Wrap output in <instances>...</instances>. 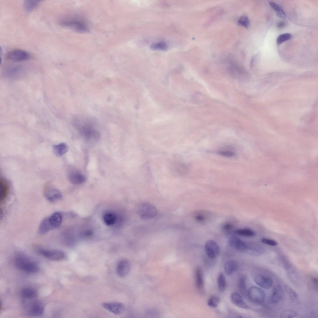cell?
Returning <instances> with one entry per match:
<instances>
[{"label": "cell", "mask_w": 318, "mask_h": 318, "mask_svg": "<svg viewBox=\"0 0 318 318\" xmlns=\"http://www.w3.org/2000/svg\"><path fill=\"white\" fill-rule=\"evenodd\" d=\"M151 48L154 50L164 51L167 49L168 46L166 42H160L153 43L152 45Z\"/></svg>", "instance_id": "cell-33"}, {"label": "cell", "mask_w": 318, "mask_h": 318, "mask_svg": "<svg viewBox=\"0 0 318 318\" xmlns=\"http://www.w3.org/2000/svg\"><path fill=\"white\" fill-rule=\"evenodd\" d=\"M37 250L38 252L41 255L51 260L61 261L64 259L65 257L64 252L59 250L39 248Z\"/></svg>", "instance_id": "cell-3"}, {"label": "cell", "mask_w": 318, "mask_h": 318, "mask_svg": "<svg viewBox=\"0 0 318 318\" xmlns=\"http://www.w3.org/2000/svg\"><path fill=\"white\" fill-rule=\"evenodd\" d=\"M195 284L198 290L202 289L204 287V282L202 270L199 268L197 269L195 272Z\"/></svg>", "instance_id": "cell-25"}, {"label": "cell", "mask_w": 318, "mask_h": 318, "mask_svg": "<svg viewBox=\"0 0 318 318\" xmlns=\"http://www.w3.org/2000/svg\"><path fill=\"white\" fill-rule=\"evenodd\" d=\"M247 294L249 298L254 302L261 303L265 300V294L264 292L257 287H251L248 290Z\"/></svg>", "instance_id": "cell-5"}, {"label": "cell", "mask_w": 318, "mask_h": 318, "mask_svg": "<svg viewBox=\"0 0 318 318\" xmlns=\"http://www.w3.org/2000/svg\"><path fill=\"white\" fill-rule=\"evenodd\" d=\"M9 191V185L5 179H0V202H3L7 197Z\"/></svg>", "instance_id": "cell-15"}, {"label": "cell", "mask_w": 318, "mask_h": 318, "mask_svg": "<svg viewBox=\"0 0 318 318\" xmlns=\"http://www.w3.org/2000/svg\"><path fill=\"white\" fill-rule=\"evenodd\" d=\"M52 229H53L50 223L48 218L47 217L43 219L40 223L38 229V233L39 234L43 235Z\"/></svg>", "instance_id": "cell-21"}, {"label": "cell", "mask_w": 318, "mask_h": 318, "mask_svg": "<svg viewBox=\"0 0 318 318\" xmlns=\"http://www.w3.org/2000/svg\"><path fill=\"white\" fill-rule=\"evenodd\" d=\"M44 194L46 199L49 201L53 202L58 201L62 198L61 192L57 189L48 184L44 189Z\"/></svg>", "instance_id": "cell-4"}, {"label": "cell", "mask_w": 318, "mask_h": 318, "mask_svg": "<svg viewBox=\"0 0 318 318\" xmlns=\"http://www.w3.org/2000/svg\"><path fill=\"white\" fill-rule=\"evenodd\" d=\"M297 315V314L295 311L290 310H287L281 312L280 316L281 318H291L295 317Z\"/></svg>", "instance_id": "cell-35"}, {"label": "cell", "mask_w": 318, "mask_h": 318, "mask_svg": "<svg viewBox=\"0 0 318 318\" xmlns=\"http://www.w3.org/2000/svg\"><path fill=\"white\" fill-rule=\"evenodd\" d=\"M103 220L106 225L110 226L115 223L116 217L115 215L113 213L107 212L104 214L103 216Z\"/></svg>", "instance_id": "cell-28"}, {"label": "cell", "mask_w": 318, "mask_h": 318, "mask_svg": "<svg viewBox=\"0 0 318 318\" xmlns=\"http://www.w3.org/2000/svg\"><path fill=\"white\" fill-rule=\"evenodd\" d=\"M218 153L222 156L230 157L234 156V153L233 151L227 150H220L218 152Z\"/></svg>", "instance_id": "cell-39"}, {"label": "cell", "mask_w": 318, "mask_h": 318, "mask_svg": "<svg viewBox=\"0 0 318 318\" xmlns=\"http://www.w3.org/2000/svg\"><path fill=\"white\" fill-rule=\"evenodd\" d=\"M285 24L284 21H280L278 23L277 25L278 28H280L284 27L285 25Z\"/></svg>", "instance_id": "cell-42"}, {"label": "cell", "mask_w": 318, "mask_h": 318, "mask_svg": "<svg viewBox=\"0 0 318 318\" xmlns=\"http://www.w3.org/2000/svg\"><path fill=\"white\" fill-rule=\"evenodd\" d=\"M261 241L262 243L265 244L272 246H275L278 244V243L276 241L272 239L265 238H262L261 240Z\"/></svg>", "instance_id": "cell-40"}, {"label": "cell", "mask_w": 318, "mask_h": 318, "mask_svg": "<svg viewBox=\"0 0 318 318\" xmlns=\"http://www.w3.org/2000/svg\"><path fill=\"white\" fill-rule=\"evenodd\" d=\"M38 292L35 289L30 287L22 288L20 292L21 296L25 299L32 300L37 298Z\"/></svg>", "instance_id": "cell-18"}, {"label": "cell", "mask_w": 318, "mask_h": 318, "mask_svg": "<svg viewBox=\"0 0 318 318\" xmlns=\"http://www.w3.org/2000/svg\"><path fill=\"white\" fill-rule=\"evenodd\" d=\"M229 245L239 251H246L248 244L237 237L233 236L230 237L229 240Z\"/></svg>", "instance_id": "cell-13"}, {"label": "cell", "mask_w": 318, "mask_h": 318, "mask_svg": "<svg viewBox=\"0 0 318 318\" xmlns=\"http://www.w3.org/2000/svg\"><path fill=\"white\" fill-rule=\"evenodd\" d=\"M237 262L234 260L227 261L224 265V270L226 274L230 275L236 270L238 267Z\"/></svg>", "instance_id": "cell-24"}, {"label": "cell", "mask_w": 318, "mask_h": 318, "mask_svg": "<svg viewBox=\"0 0 318 318\" xmlns=\"http://www.w3.org/2000/svg\"><path fill=\"white\" fill-rule=\"evenodd\" d=\"M204 249L207 256L211 259L215 258L219 252V248L214 240H209L205 243Z\"/></svg>", "instance_id": "cell-8"}, {"label": "cell", "mask_w": 318, "mask_h": 318, "mask_svg": "<svg viewBox=\"0 0 318 318\" xmlns=\"http://www.w3.org/2000/svg\"><path fill=\"white\" fill-rule=\"evenodd\" d=\"M68 150V146L65 143H61L58 144L54 145L52 147L53 152L56 155L59 157L64 155L66 153Z\"/></svg>", "instance_id": "cell-22"}, {"label": "cell", "mask_w": 318, "mask_h": 318, "mask_svg": "<svg viewBox=\"0 0 318 318\" xmlns=\"http://www.w3.org/2000/svg\"><path fill=\"white\" fill-rule=\"evenodd\" d=\"M15 264L18 269L27 273L34 274L39 270L36 263L22 254H18L16 257Z\"/></svg>", "instance_id": "cell-1"}, {"label": "cell", "mask_w": 318, "mask_h": 318, "mask_svg": "<svg viewBox=\"0 0 318 318\" xmlns=\"http://www.w3.org/2000/svg\"><path fill=\"white\" fill-rule=\"evenodd\" d=\"M7 58L15 61H20L29 60L31 58L30 54L28 52L20 49H15L9 52L7 55Z\"/></svg>", "instance_id": "cell-6"}, {"label": "cell", "mask_w": 318, "mask_h": 318, "mask_svg": "<svg viewBox=\"0 0 318 318\" xmlns=\"http://www.w3.org/2000/svg\"><path fill=\"white\" fill-rule=\"evenodd\" d=\"M238 287L240 293L243 295L247 293V289L245 279L244 277L242 276L239 278L238 282Z\"/></svg>", "instance_id": "cell-30"}, {"label": "cell", "mask_w": 318, "mask_h": 318, "mask_svg": "<svg viewBox=\"0 0 318 318\" xmlns=\"http://www.w3.org/2000/svg\"><path fill=\"white\" fill-rule=\"evenodd\" d=\"M238 23L241 25L247 28L249 24V20L248 17L246 16L241 17L239 20Z\"/></svg>", "instance_id": "cell-38"}, {"label": "cell", "mask_w": 318, "mask_h": 318, "mask_svg": "<svg viewBox=\"0 0 318 318\" xmlns=\"http://www.w3.org/2000/svg\"><path fill=\"white\" fill-rule=\"evenodd\" d=\"M195 218L198 222H203L205 221L206 217L201 212H199L195 215Z\"/></svg>", "instance_id": "cell-41"}, {"label": "cell", "mask_w": 318, "mask_h": 318, "mask_svg": "<svg viewBox=\"0 0 318 318\" xmlns=\"http://www.w3.org/2000/svg\"><path fill=\"white\" fill-rule=\"evenodd\" d=\"M234 233L239 235L248 237H253L255 235L254 232L248 228L238 229L234 230Z\"/></svg>", "instance_id": "cell-27"}, {"label": "cell", "mask_w": 318, "mask_h": 318, "mask_svg": "<svg viewBox=\"0 0 318 318\" xmlns=\"http://www.w3.org/2000/svg\"><path fill=\"white\" fill-rule=\"evenodd\" d=\"M49 221L53 229L58 228L61 225L63 219L62 214L58 212L53 213L48 217Z\"/></svg>", "instance_id": "cell-20"}, {"label": "cell", "mask_w": 318, "mask_h": 318, "mask_svg": "<svg viewBox=\"0 0 318 318\" xmlns=\"http://www.w3.org/2000/svg\"><path fill=\"white\" fill-rule=\"evenodd\" d=\"M230 299L235 305L245 309L249 308V306L244 301L242 296L237 292H234L231 295Z\"/></svg>", "instance_id": "cell-16"}, {"label": "cell", "mask_w": 318, "mask_h": 318, "mask_svg": "<svg viewBox=\"0 0 318 318\" xmlns=\"http://www.w3.org/2000/svg\"><path fill=\"white\" fill-rule=\"evenodd\" d=\"M44 311L43 306L40 302L35 301L29 305L27 313L31 316H39L43 315Z\"/></svg>", "instance_id": "cell-10"}, {"label": "cell", "mask_w": 318, "mask_h": 318, "mask_svg": "<svg viewBox=\"0 0 318 318\" xmlns=\"http://www.w3.org/2000/svg\"><path fill=\"white\" fill-rule=\"evenodd\" d=\"M69 181L73 184H80L84 183L86 180L85 176L77 171H72L68 175Z\"/></svg>", "instance_id": "cell-17"}, {"label": "cell", "mask_w": 318, "mask_h": 318, "mask_svg": "<svg viewBox=\"0 0 318 318\" xmlns=\"http://www.w3.org/2000/svg\"><path fill=\"white\" fill-rule=\"evenodd\" d=\"M292 37L291 34L289 33H286L280 35L277 39V43L279 44L283 42L288 40Z\"/></svg>", "instance_id": "cell-36"}, {"label": "cell", "mask_w": 318, "mask_h": 318, "mask_svg": "<svg viewBox=\"0 0 318 318\" xmlns=\"http://www.w3.org/2000/svg\"><path fill=\"white\" fill-rule=\"evenodd\" d=\"M60 24L64 26L68 27L78 31H86L88 29L84 24L74 20H66L62 21Z\"/></svg>", "instance_id": "cell-12"}, {"label": "cell", "mask_w": 318, "mask_h": 318, "mask_svg": "<svg viewBox=\"0 0 318 318\" xmlns=\"http://www.w3.org/2000/svg\"><path fill=\"white\" fill-rule=\"evenodd\" d=\"M102 305L104 308L116 315L122 314L125 310V306L120 302H104L102 303Z\"/></svg>", "instance_id": "cell-7"}, {"label": "cell", "mask_w": 318, "mask_h": 318, "mask_svg": "<svg viewBox=\"0 0 318 318\" xmlns=\"http://www.w3.org/2000/svg\"><path fill=\"white\" fill-rule=\"evenodd\" d=\"M217 283L219 290L224 291L226 287V281L225 276L222 273H220L218 275Z\"/></svg>", "instance_id": "cell-31"}, {"label": "cell", "mask_w": 318, "mask_h": 318, "mask_svg": "<svg viewBox=\"0 0 318 318\" xmlns=\"http://www.w3.org/2000/svg\"><path fill=\"white\" fill-rule=\"evenodd\" d=\"M253 279L256 284L265 289H269L273 285V281L270 277L262 274H255Z\"/></svg>", "instance_id": "cell-9"}, {"label": "cell", "mask_w": 318, "mask_h": 318, "mask_svg": "<svg viewBox=\"0 0 318 318\" xmlns=\"http://www.w3.org/2000/svg\"><path fill=\"white\" fill-rule=\"evenodd\" d=\"M312 281L313 283L316 285H317L318 284V279L316 277L313 278L312 279Z\"/></svg>", "instance_id": "cell-43"}, {"label": "cell", "mask_w": 318, "mask_h": 318, "mask_svg": "<svg viewBox=\"0 0 318 318\" xmlns=\"http://www.w3.org/2000/svg\"><path fill=\"white\" fill-rule=\"evenodd\" d=\"M40 2L37 0L24 1L23 6L25 10L27 12H31L38 7Z\"/></svg>", "instance_id": "cell-26"}, {"label": "cell", "mask_w": 318, "mask_h": 318, "mask_svg": "<svg viewBox=\"0 0 318 318\" xmlns=\"http://www.w3.org/2000/svg\"><path fill=\"white\" fill-rule=\"evenodd\" d=\"M130 261L126 259L120 260L117 263L116 268V272L117 275L121 277L126 276L129 272L131 269Z\"/></svg>", "instance_id": "cell-11"}, {"label": "cell", "mask_w": 318, "mask_h": 318, "mask_svg": "<svg viewBox=\"0 0 318 318\" xmlns=\"http://www.w3.org/2000/svg\"><path fill=\"white\" fill-rule=\"evenodd\" d=\"M283 292L282 288L279 285L275 286L270 296L268 302L270 304H275L279 302L282 298Z\"/></svg>", "instance_id": "cell-14"}, {"label": "cell", "mask_w": 318, "mask_h": 318, "mask_svg": "<svg viewBox=\"0 0 318 318\" xmlns=\"http://www.w3.org/2000/svg\"><path fill=\"white\" fill-rule=\"evenodd\" d=\"M140 216L143 220H148L154 217L157 213L156 208L153 205L148 202L141 203L138 209Z\"/></svg>", "instance_id": "cell-2"}, {"label": "cell", "mask_w": 318, "mask_h": 318, "mask_svg": "<svg viewBox=\"0 0 318 318\" xmlns=\"http://www.w3.org/2000/svg\"><path fill=\"white\" fill-rule=\"evenodd\" d=\"M234 228V225L230 222H225L222 226V229L223 231L227 234H229L231 232Z\"/></svg>", "instance_id": "cell-37"}, {"label": "cell", "mask_w": 318, "mask_h": 318, "mask_svg": "<svg viewBox=\"0 0 318 318\" xmlns=\"http://www.w3.org/2000/svg\"><path fill=\"white\" fill-rule=\"evenodd\" d=\"M285 289L291 299L293 301L297 300L298 295L297 293L289 285H285Z\"/></svg>", "instance_id": "cell-32"}, {"label": "cell", "mask_w": 318, "mask_h": 318, "mask_svg": "<svg viewBox=\"0 0 318 318\" xmlns=\"http://www.w3.org/2000/svg\"><path fill=\"white\" fill-rule=\"evenodd\" d=\"M220 299L219 298L216 296L211 297L207 301V305L212 308L216 307L219 303Z\"/></svg>", "instance_id": "cell-34"}, {"label": "cell", "mask_w": 318, "mask_h": 318, "mask_svg": "<svg viewBox=\"0 0 318 318\" xmlns=\"http://www.w3.org/2000/svg\"><path fill=\"white\" fill-rule=\"evenodd\" d=\"M270 6L275 10L277 16L281 18H285L286 14L282 7L279 5L273 2L269 3Z\"/></svg>", "instance_id": "cell-29"}, {"label": "cell", "mask_w": 318, "mask_h": 318, "mask_svg": "<svg viewBox=\"0 0 318 318\" xmlns=\"http://www.w3.org/2000/svg\"><path fill=\"white\" fill-rule=\"evenodd\" d=\"M171 169L174 173L180 176H184L187 171V167L182 162L175 161L172 163Z\"/></svg>", "instance_id": "cell-19"}, {"label": "cell", "mask_w": 318, "mask_h": 318, "mask_svg": "<svg viewBox=\"0 0 318 318\" xmlns=\"http://www.w3.org/2000/svg\"><path fill=\"white\" fill-rule=\"evenodd\" d=\"M246 251L252 255L259 256L263 254L264 249L261 247L256 244L252 245H248Z\"/></svg>", "instance_id": "cell-23"}]
</instances>
